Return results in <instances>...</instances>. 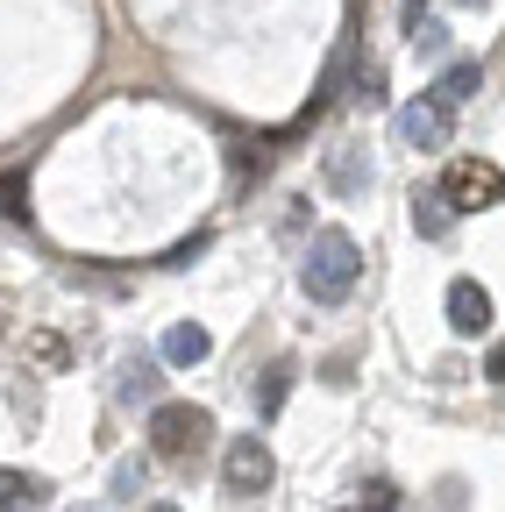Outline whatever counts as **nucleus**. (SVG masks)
Returning a JSON list of instances; mask_svg holds the SVG:
<instances>
[{
	"label": "nucleus",
	"instance_id": "obj_1",
	"mask_svg": "<svg viewBox=\"0 0 505 512\" xmlns=\"http://www.w3.org/2000/svg\"><path fill=\"white\" fill-rule=\"evenodd\" d=\"M356 278H363V249H356L342 228H321V235L306 242L299 285H306V299H313V306H342V299L356 292Z\"/></svg>",
	"mask_w": 505,
	"mask_h": 512
},
{
	"label": "nucleus",
	"instance_id": "obj_2",
	"mask_svg": "<svg viewBox=\"0 0 505 512\" xmlns=\"http://www.w3.org/2000/svg\"><path fill=\"white\" fill-rule=\"evenodd\" d=\"M214 434V413L207 406H185V399H157L150 406V448L164 463H193Z\"/></svg>",
	"mask_w": 505,
	"mask_h": 512
},
{
	"label": "nucleus",
	"instance_id": "obj_3",
	"mask_svg": "<svg viewBox=\"0 0 505 512\" xmlns=\"http://www.w3.org/2000/svg\"><path fill=\"white\" fill-rule=\"evenodd\" d=\"M271 484H278L271 441H264V434H235L228 456H221V491H228V498H264Z\"/></svg>",
	"mask_w": 505,
	"mask_h": 512
},
{
	"label": "nucleus",
	"instance_id": "obj_4",
	"mask_svg": "<svg viewBox=\"0 0 505 512\" xmlns=\"http://www.w3.org/2000/svg\"><path fill=\"white\" fill-rule=\"evenodd\" d=\"M441 200H449L456 214L505 207V171L491 157H449V171H441Z\"/></svg>",
	"mask_w": 505,
	"mask_h": 512
},
{
	"label": "nucleus",
	"instance_id": "obj_5",
	"mask_svg": "<svg viewBox=\"0 0 505 512\" xmlns=\"http://www.w3.org/2000/svg\"><path fill=\"white\" fill-rule=\"evenodd\" d=\"M399 136H406L413 150H449V136H456V107H441L434 93H420V100L399 114Z\"/></svg>",
	"mask_w": 505,
	"mask_h": 512
},
{
	"label": "nucleus",
	"instance_id": "obj_6",
	"mask_svg": "<svg viewBox=\"0 0 505 512\" xmlns=\"http://www.w3.org/2000/svg\"><path fill=\"white\" fill-rule=\"evenodd\" d=\"M157 392H164V370H157V356H121L114 399H121V406H157Z\"/></svg>",
	"mask_w": 505,
	"mask_h": 512
},
{
	"label": "nucleus",
	"instance_id": "obj_7",
	"mask_svg": "<svg viewBox=\"0 0 505 512\" xmlns=\"http://www.w3.org/2000/svg\"><path fill=\"white\" fill-rule=\"evenodd\" d=\"M449 328H456V335H484V328H491V292H484L477 278H456V285H449Z\"/></svg>",
	"mask_w": 505,
	"mask_h": 512
},
{
	"label": "nucleus",
	"instance_id": "obj_8",
	"mask_svg": "<svg viewBox=\"0 0 505 512\" xmlns=\"http://www.w3.org/2000/svg\"><path fill=\"white\" fill-rule=\"evenodd\" d=\"M370 185V157L356 150V143H342V150H328V192H342V200H356V192Z\"/></svg>",
	"mask_w": 505,
	"mask_h": 512
},
{
	"label": "nucleus",
	"instance_id": "obj_9",
	"mask_svg": "<svg viewBox=\"0 0 505 512\" xmlns=\"http://www.w3.org/2000/svg\"><path fill=\"white\" fill-rule=\"evenodd\" d=\"M50 505V484L29 477V470H0V512H43Z\"/></svg>",
	"mask_w": 505,
	"mask_h": 512
},
{
	"label": "nucleus",
	"instance_id": "obj_10",
	"mask_svg": "<svg viewBox=\"0 0 505 512\" xmlns=\"http://www.w3.org/2000/svg\"><path fill=\"white\" fill-rule=\"evenodd\" d=\"M427 93H434L441 107H463L470 93H484V64H470V57H456V64H449V72H441V79L427 86Z\"/></svg>",
	"mask_w": 505,
	"mask_h": 512
},
{
	"label": "nucleus",
	"instance_id": "obj_11",
	"mask_svg": "<svg viewBox=\"0 0 505 512\" xmlns=\"http://www.w3.org/2000/svg\"><path fill=\"white\" fill-rule=\"evenodd\" d=\"M22 356H29L36 370H50V377H57V370L72 363V342L57 335V328H22Z\"/></svg>",
	"mask_w": 505,
	"mask_h": 512
},
{
	"label": "nucleus",
	"instance_id": "obj_12",
	"mask_svg": "<svg viewBox=\"0 0 505 512\" xmlns=\"http://www.w3.org/2000/svg\"><path fill=\"white\" fill-rule=\"evenodd\" d=\"M292 377H299V363H285V356L264 370V384H257V413H264V420H278V413H285V399H292Z\"/></svg>",
	"mask_w": 505,
	"mask_h": 512
},
{
	"label": "nucleus",
	"instance_id": "obj_13",
	"mask_svg": "<svg viewBox=\"0 0 505 512\" xmlns=\"http://www.w3.org/2000/svg\"><path fill=\"white\" fill-rule=\"evenodd\" d=\"M207 349H214V335L193 328V320H178V328L164 335V363H207Z\"/></svg>",
	"mask_w": 505,
	"mask_h": 512
},
{
	"label": "nucleus",
	"instance_id": "obj_14",
	"mask_svg": "<svg viewBox=\"0 0 505 512\" xmlns=\"http://www.w3.org/2000/svg\"><path fill=\"white\" fill-rule=\"evenodd\" d=\"M449 221H456V207L441 200V192H420V200H413V228H420L427 242H441V235H449Z\"/></svg>",
	"mask_w": 505,
	"mask_h": 512
},
{
	"label": "nucleus",
	"instance_id": "obj_15",
	"mask_svg": "<svg viewBox=\"0 0 505 512\" xmlns=\"http://www.w3.org/2000/svg\"><path fill=\"white\" fill-rule=\"evenodd\" d=\"M0 214L29 228V178L22 171H0Z\"/></svg>",
	"mask_w": 505,
	"mask_h": 512
},
{
	"label": "nucleus",
	"instance_id": "obj_16",
	"mask_svg": "<svg viewBox=\"0 0 505 512\" xmlns=\"http://www.w3.org/2000/svg\"><path fill=\"white\" fill-rule=\"evenodd\" d=\"M363 512H399V484L392 477H370L363 484Z\"/></svg>",
	"mask_w": 505,
	"mask_h": 512
},
{
	"label": "nucleus",
	"instance_id": "obj_17",
	"mask_svg": "<svg viewBox=\"0 0 505 512\" xmlns=\"http://www.w3.org/2000/svg\"><path fill=\"white\" fill-rule=\"evenodd\" d=\"M406 36H413V50H427V57H441V50H449V29H441V22H427V15H420Z\"/></svg>",
	"mask_w": 505,
	"mask_h": 512
},
{
	"label": "nucleus",
	"instance_id": "obj_18",
	"mask_svg": "<svg viewBox=\"0 0 505 512\" xmlns=\"http://www.w3.org/2000/svg\"><path fill=\"white\" fill-rule=\"evenodd\" d=\"M356 100H363V107L385 100V72H377V64H363V72H356Z\"/></svg>",
	"mask_w": 505,
	"mask_h": 512
},
{
	"label": "nucleus",
	"instance_id": "obj_19",
	"mask_svg": "<svg viewBox=\"0 0 505 512\" xmlns=\"http://www.w3.org/2000/svg\"><path fill=\"white\" fill-rule=\"evenodd\" d=\"M143 491V463H114V498H136Z\"/></svg>",
	"mask_w": 505,
	"mask_h": 512
},
{
	"label": "nucleus",
	"instance_id": "obj_20",
	"mask_svg": "<svg viewBox=\"0 0 505 512\" xmlns=\"http://www.w3.org/2000/svg\"><path fill=\"white\" fill-rule=\"evenodd\" d=\"M484 377H491V384H505V342H491V356H484Z\"/></svg>",
	"mask_w": 505,
	"mask_h": 512
},
{
	"label": "nucleus",
	"instance_id": "obj_21",
	"mask_svg": "<svg viewBox=\"0 0 505 512\" xmlns=\"http://www.w3.org/2000/svg\"><path fill=\"white\" fill-rule=\"evenodd\" d=\"M143 512H178V505H171V498H157V505H143Z\"/></svg>",
	"mask_w": 505,
	"mask_h": 512
},
{
	"label": "nucleus",
	"instance_id": "obj_22",
	"mask_svg": "<svg viewBox=\"0 0 505 512\" xmlns=\"http://www.w3.org/2000/svg\"><path fill=\"white\" fill-rule=\"evenodd\" d=\"M456 8H484V0H456Z\"/></svg>",
	"mask_w": 505,
	"mask_h": 512
},
{
	"label": "nucleus",
	"instance_id": "obj_23",
	"mask_svg": "<svg viewBox=\"0 0 505 512\" xmlns=\"http://www.w3.org/2000/svg\"><path fill=\"white\" fill-rule=\"evenodd\" d=\"M335 512H363V505H335Z\"/></svg>",
	"mask_w": 505,
	"mask_h": 512
},
{
	"label": "nucleus",
	"instance_id": "obj_24",
	"mask_svg": "<svg viewBox=\"0 0 505 512\" xmlns=\"http://www.w3.org/2000/svg\"><path fill=\"white\" fill-rule=\"evenodd\" d=\"M79 512H93V505H79Z\"/></svg>",
	"mask_w": 505,
	"mask_h": 512
}]
</instances>
